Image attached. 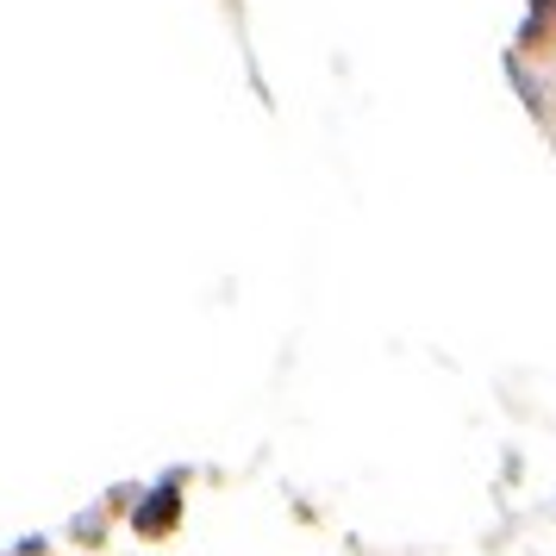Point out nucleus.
<instances>
[{
    "instance_id": "1",
    "label": "nucleus",
    "mask_w": 556,
    "mask_h": 556,
    "mask_svg": "<svg viewBox=\"0 0 556 556\" xmlns=\"http://www.w3.org/2000/svg\"><path fill=\"white\" fill-rule=\"evenodd\" d=\"M513 76L526 88L531 113L556 138V0H531V20L513 45Z\"/></svg>"
}]
</instances>
